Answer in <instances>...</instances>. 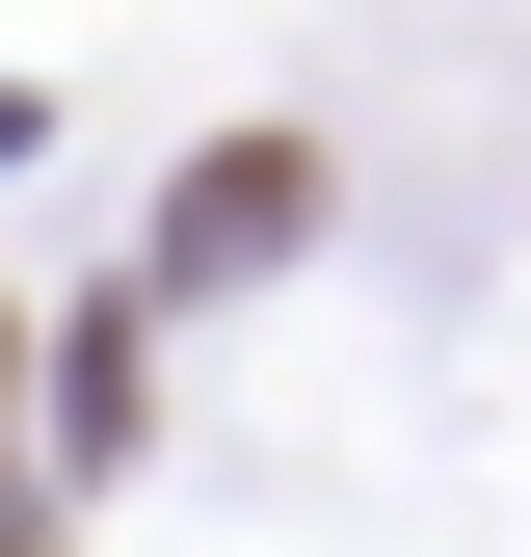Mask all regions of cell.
<instances>
[{
  "label": "cell",
  "instance_id": "1",
  "mask_svg": "<svg viewBox=\"0 0 531 557\" xmlns=\"http://www.w3.org/2000/svg\"><path fill=\"white\" fill-rule=\"evenodd\" d=\"M266 239H293V133H239V160L186 186V265H266Z\"/></svg>",
  "mask_w": 531,
  "mask_h": 557
},
{
  "label": "cell",
  "instance_id": "2",
  "mask_svg": "<svg viewBox=\"0 0 531 557\" xmlns=\"http://www.w3.org/2000/svg\"><path fill=\"white\" fill-rule=\"evenodd\" d=\"M0 557H53V478H27V319H0Z\"/></svg>",
  "mask_w": 531,
  "mask_h": 557
}]
</instances>
